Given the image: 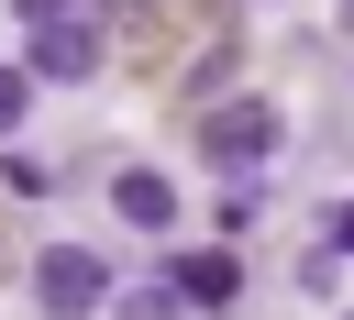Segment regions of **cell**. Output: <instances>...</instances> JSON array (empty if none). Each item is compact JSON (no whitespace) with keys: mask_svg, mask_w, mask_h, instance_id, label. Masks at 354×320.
<instances>
[{"mask_svg":"<svg viewBox=\"0 0 354 320\" xmlns=\"http://www.w3.org/2000/svg\"><path fill=\"white\" fill-rule=\"evenodd\" d=\"M332 254H354V199H343V210H332Z\"/></svg>","mask_w":354,"mask_h":320,"instance_id":"cell-10","label":"cell"},{"mask_svg":"<svg viewBox=\"0 0 354 320\" xmlns=\"http://www.w3.org/2000/svg\"><path fill=\"white\" fill-rule=\"evenodd\" d=\"M166 287H177L188 309H221V298L243 287V254H221V243H199V254H177V265H166Z\"/></svg>","mask_w":354,"mask_h":320,"instance_id":"cell-4","label":"cell"},{"mask_svg":"<svg viewBox=\"0 0 354 320\" xmlns=\"http://www.w3.org/2000/svg\"><path fill=\"white\" fill-rule=\"evenodd\" d=\"M0 177H11V199H44V188H55V166H44V154H0Z\"/></svg>","mask_w":354,"mask_h":320,"instance_id":"cell-6","label":"cell"},{"mask_svg":"<svg viewBox=\"0 0 354 320\" xmlns=\"http://www.w3.org/2000/svg\"><path fill=\"white\" fill-rule=\"evenodd\" d=\"M177 309H188L177 287H144V298H122V320H177Z\"/></svg>","mask_w":354,"mask_h":320,"instance_id":"cell-8","label":"cell"},{"mask_svg":"<svg viewBox=\"0 0 354 320\" xmlns=\"http://www.w3.org/2000/svg\"><path fill=\"white\" fill-rule=\"evenodd\" d=\"M100 44H111V33H100V11L44 22V33H33V77H88V66H100Z\"/></svg>","mask_w":354,"mask_h":320,"instance_id":"cell-3","label":"cell"},{"mask_svg":"<svg viewBox=\"0 0 354 320\" xmlns=\"http://www.w3.org/2000/svg\"><path fill=\"white\" fill-rule=\"evenodd\" d=\"M277 132H288V121H277L266 99H221V110H199V154H210V166H266Z\"/></svg>","mask_w":354,"mask_h":320,"instance_id":"cell-2","label":"cell"},{"mask_svg":"<svg viewBox=\"0 0 354 320\" xmlns=\"http://www.w3.org/2000/svg\"><path fill=\"white\" fill-rule=\"evenodd\" d=\"M11 11H22V22H33V33H44V22H77V11H88V0H11Z\"/></svg>","mask_w":354,"mask_h":320,"instance_id":"cell-9","label":"cell"},{"mask_svg":"<svg viewBox=\"0 0 354 320\" xmlns=\"http://www.w3.org/2000/svg\"><path fill=\"white\" fill-rule=\"evenodd\" d=\"M33 298H44L55 320H88V309H111V265H100L88 243H44V254H33Z\"/></svg>","mask_w":354,"mask_h":320,"instance_id":"cell-1","label":"cell"},{"mask_svg":"<svg viewBox=\"0 0 354 320\" xmlns=\"http://www.w3.org/2000/svg\"><path fill=\"white\" fill-rule=\"evenodd\" d=\"M111 210H122V221H133V232H166V221H177V188H166V177H144V166H133V177H111Z\"/></svg>","mask_w":354,"mask_h":320,"instance_id":"cell-5","label":"cell"},{"mask_svg":"<svg viewBox=\"0 0 354 320\" xmlns=\"http://www.w3.org/2000/svg\"><path fill=\"white\" fill-rule=\"evenodd\" d=\"M22 110H33V66H0V132H22Z\"/></svg>","mask_w":354,"mask_h":320,"instance_id":"cell-7","label":"cell"}]
</instances>
